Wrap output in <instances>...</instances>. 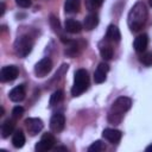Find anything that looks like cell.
<instances>
[{
  "label": "cell",
  "instance_id": "cell-1",
  "mask_svg": "<svg viewBox=\"0 0 152 152\" xmlns=\"http://www.w3.org/2000/svg\"><path fill=\"white\" fill-rule=\"evenodd\" d=\"M147 19V10L144 2H137L129 11L128 18H127V24L131 31H138L142 27Z\"/></svg>",
  "mask_w": 152,
  "mask_h": 152
},
{
  "label": "cell",
  "instance_id": "cell-2",
  "mask_svg": "<svg viewBox=\"0 0 152 152\" xmlns=\"http://www.w3.org/2000/svg\"><path fill=\"white\" fill-rule=\"evenodd\" d=\"M131 106H132V100L129 97H126V96L118 97L109 110L108 120L113 124H119L122 119L124 113H126L131 108Z\"/></svg>",
  "mask_w": 152,
  "mask_h": 152
},
{
  "label": "cell",
  "instance_id": "cell-3",
  "mask_svg": "<svg viewBox=\"0 0 152 152\" xmlns=\"http://www.w3.org/2000/svg\"><path fill=\"white\" fill-rule=\"evenodd\" d=\"M88 86H89V76L87 70L84 69L76 70L74 75V86L71 88V95L80 96L83 91L87 90Z\"/></svg>",
  "mask_w": 152,
  "mask_h": 152
},
{
  "label": "cell",
  "instance_id": "cell-4",
  "mask_svg": "<svg viewBox=\"0 0 152 152\" xmlns=\"http://www.w3.org/2000/svg\"><path fill=\"white\" fill-rule=\"evenodd\" d=\"M32 48H33V40L27 34L18 37L14 43V50L19 57H26L31 52Z\"/></svg>",
  "mask_w": 152,
  "mask_h": 152
},
{
  "label": "cell",
  "instance_id": "cell-5",
  "mask_svg": "<svg viewBox=\"0 0 152 152\" xmlns=\"http://www.w3.org/2000/svg\"><path fill=\"white\" fill-rule=\"evenodd\" d=\"M52 69V62L49 57H44L42 58L34 66V74L38 77H44L46 76Z\"/></svg>",
  "mask_w": 152,
  "mask_h": 152
},
{
  "label": "cell",
  "instance_id": "cell-6",
  "mask_svg": "<svg viewBox=\"0 0 152 152\" xmlns=\"http://www.w3.org/2000/svg\"><path fill=\"white\" fill-rule=\"evenodd\" d=\"M25 126H26L27 132L30 133V135H36L43 129L44 124L38 118H28V119L25 120Z\"/></svg>",
  "mask_w": 152,
  "mask_h": 152
},
{
  "label": "cell",
  "instance_id": "cell-7",
  "mask_svg": "<svg viewBox=\"0 0 152 152\" xmlns=\"http://www.w3.org/2000/svg\"><path fill=\"white\" fill-rule=\"evenodd\" d=\"M19 75V70L15 65H7V66H4L0 71V80L2 82H10V81H13L18 77Z\"/></svg>",
  "mask_w": 152,
  "mask_h": 152
},
{
  "label": "cell",
  "instance_id": "cell-8",
  "mask_svg": "<svg viewBox=\"0 0 152 152\" xmlns=\"http://www.w3.org/2000/svg\"><path fill=\"white\" fill-rule=\"evenodd\" d=\"M55 145V138L52 134L50 133H45L43 134L42 139L39 140V142L36 145V151L38 152H44L48 150H51Z\"/></svg>",
  "mask_w": 152,
  "mask_h": 152
},
{
  "label": "cell",
  "instance_id": "cell-9",
  "mask_svg": "<svg viewBox=\"0 0 152 152\" xmlns=\"http://www.w3.org/2000/svg\"><path fill=\"white\" fill-rule=\"evenodd\" d=\"M64 125H65V118L62 113H56L51 116L50 119V128L52 132L55 133H58L61 131H63L64 128Z\"/></svg>",
  "mask_w": 152,
  "mask_h": 152
},
{
  "label": "cell",
  "instance_id": "cell-10",
  "mask_svg": "<svg viewBox=\"0 0 152 152\" xmlns=\"http://www.w3.org/2000/svg\"><path fill=\"white\" fill-rule=\"evenodd\" d=\"M102 137L108 140L109 142L112 144H116L120 141L121 137H122V133L118 129H114V128H106L103 132H102Z\"/></svg>",
  "mask_w": 152,
  "mask_h": 152
},
{
  "label": "cell",
  "instance_id": "cell-11",
  "mask_svg": "<svg viewBox=\"0 0 152 152\" xmlns=\"http://www.w3.org/2000/svg\"><path fill=\"white\" fill-rule=\"evenodd\" d=\"M109 70V66L106 64V63H100L97 69L95 70L94 72V81L95 83H102L106 81V77H107V72Z\"/></svg>",
  "mask_w": 152,
  "mask_h": 152
},
{
  "label": "cell",
  "instance_id": "cell-12",
  "mask_svg": "<svg viewBox=\"0 0 152 152\" xmlns=\"http://www.w3.org/2000/svg\"><path fill=\"white\" fill-rule=\"evenodd\" d=\"M8 96L11 99V101H13V102H20V101H23L24 97H25V87L23 84L14 87L10 91Z\"/></svg>",
  "mask_w": 152,
  "mask_h": 152
},
{
  "label": "cell",
  "instance_id": "cell-13",
  "mask_svg": "<svg viewBox=\"0 0 152 152\" xmlns=\"http://www.w3.org/2000/svg\"><path fill=\"white\" fill-rule=\"evenodd\" d=\"M64 27L69 33H80L83 28V25L75 19H65Z\"/></svg>",
  "mask_w": 152,
  "mask_h": 152
},
{
  "label": "cell",
  "instance_id": "cell-14",
  "mask_svg": "<svg viewBox=\"0 0 152 152\" xmlns=\"http://www.w3.org/2000/svg\"><path fill=\"white\" fill-rule=\"evenodd\" d=\"M147 44H148V38H147V34L142 33V34H139L135 39H134V43H133V46L137 52H144L147 48Z\"/></svg>",
  "mask_w": 152,
  "mask_h": 152
},
{
  "label": "cell",
  "instance_id": "cell-15",
  "mask_svg": "<svg viewBox=\"0 0 152 152\" xmlns=\"http://www.w3.org/2000/svg\"><path fill=\"white\" fill-rule=\"evenodd\" d=\"M99 24V17L95 13H90L88 14L84 20H83V28H86L87 31H91L93 28H95Z\"/></svg>",
  "mask_w": 152,
  "mask_h": 152
},
{
  "label": "cell",
  "instance_id": "cell-16",
  "mask_svg": "<svg viewBox=\"0 0 152 152\" xmlns=\"http://www.w3.org/2000/svg\"><path fill=\"white\" fill-rule=\"evenodd\" d=\"M14 126L15 122L13 119H7L6 121H4V124L1 125V137L2 138L10 137V134H12L14 131Z\"/></svg>",
  "mask_w": 152,
  "mask_h": 152
},
{
  "label": "cell",
  "instance_id": "cell-17",
  "mask_svg": "<svg viewBox=\"0 0 152 152\" xmlns=\"http://www.w3.org/2000/svg\"><path fill=\"white\" fill-rule=\"evenodd\" d=\"M106 37H107V39H109L112 42H119L121 39V33L115 25H109L107 28Z\"/></svg>",
  "mask_w": 152,
  "mask_h": 152
},
{
  "label": "cell",
  "instance_id": "cell-18",
  "mask_svg": "<svg viewBox=\"0 0 152 152\" xmlns=\"http://www.w3.org/2000/svg\"><path fill=\"white\" fill-rule=\"evenodd\" d=\"M12 144L15 148H21L25 144V135L23 133V131L18 129L13 133V137H12Z\"/></svg>",
  "mask_w": 152,
  "mask_h": 152
},
{
  "label": "cell",
  "instance_id": "cell-19",
  "mask_svg": "<svg viewBox=\"0 0 152 152\" xmlns=\"http://www.w3.org/2000/svg\"><path fill=\"white\" fill-rule=\"evenodd\" d=\"M78 10H80L78 0H65V2H64L65 13H76Z\"/></svg>",
  "mask_w": 152,
  "mask_h": 152
},
{
  "label": "cell",
  "instance_id": "cell-20",
  "mask_svg": "<svg viewBox=\"0 0 152 152\" xmlns=\"http://www.w3.org/2000/svg\"><path fill=\"white\" fill-rule=\"evenodd\" d=\"M62 100H63V91H62V90H56V91H53L52 95L50 96V102H49V104L52 107V106L59 103Z\"/></svg>",
  "mask_w": 152,
  "mask_h": 152
},
{
  "label": "cell",
  "instance_id": "cell-21",
  "mask_svg": "<svg viewBox=\"0 0 152 152\" xmlns=\"http://www.w3.org/2000/svg\"><path fill=\"white\" fill-rule=\"evenodd\" d=\"M100 53H101V57L106 61L110 59L113 57V49L109 46V45H104V46H101L100 48Z\"/></svg>",
  "mask_w": 152,
  "mask_h": 152
},
{
  "label": "cell",
  "instance_id": "cell-22",
  "mask_svg": "<svg viewBox=\"0 0 152 152\" xmlns=\"http://www.w3.org/2000/svg\"><path fill=\"white\" fill-rule=\"evenodd\" d=\"M104 148H106V146L103 145V142L100 141V140H97V141L93 142V144L88 147V151H89V152H101V151H103Z\"/></svg>",
  "mask_w": 152,
  "mask_h": 152
},
{
  "label": "cell",
  "instance_id": "cell-23",
  "mask_svg": "<svg viewBox=\"0 0 152 152\" xmlns=\"http://www.w3.org/2000/svg\"><path fill=\"white\" fill-rule=\"evenodd\" d=\"M102 1L103 0H86V7L88 11L96 10L102 5Z\"/></svg>",
  "mask_w": 152,
  "mask_h": 152
},
{
  "label": "cell",
  "instance_id": "cell-24",
  "mask_svg": "<svg viewBox=\"0 0 152 152\" xmlns=\"http://www.w3.org/2000/svg\"><path fill=\"white\" fill-rule=\"evenodd\" d=\"M140 62L145 65H151L152 64V53L151 52H144L141 56H140Z\"/></svg>",
  "mask_w": 152,
  "mask_h": 152
},
{
  "label": "cell",
  "instance_id": "cell-25",
  "mask_svg": "<svg viewBox=\"0 0 152 152\" xmlns=\"http://www.w3.org/2000/svg\"><path fill=\"white\" fill-rule=\"evenodd\" d=\"M50 25H51V27L53 28L55 32H61V24L58 21V18H56L55 15L50 17Z\"/></svg>",
  "mask_w": 152,
  "mask_h": 152
},
{
  "label": "cell",
  "instance_id": "cell-26",
  "mask_svg": "<svg viewBox=\"0 0 152 152\" xmlns=\"http://www.w3.org/2000/svg\"><path fill=\"white\" fill-rule=\"evenodd\" d=\"M23 114H24V108L20 107V106L14 107L13 110H12V116H13V119H19Z\"/></svg>",
  "mask_w": 152,
  "mask_h": 152
},
{
  "label": "cell",
  "instance_id": "cell-27",
  "mask_svg": "<svg viewBox=\"0 0 152 152\" xmlns=\"http://www.w3.org/2000/svg\"><path fill=\"white\" fill-rule=\"evenodd\" d=\"M15 4H17L19 7L27 8V7L31 6V0H15Z\"/></svg>",
  "mask_w": 152,
  "mask_h": 152
},
{
  "label": "cell",
  "instance_id": "cell-28",
  "mask_svg": "<svg viewBox=\"0 0 152 152\" xmlns=\"http://www.w3.org/2000/svg\"><path fill=\"white\" fill-rule=\"evenodd\" d=\"M4 13H5V4L1 2V5H0V15H4Z\"/></svg>",
  "mask_w": 152,
  "mask_h": 152
},
{
  "label": "cell",
  "instance_id": "cell-29",
  "mask_svg": "<svg viewBox=\"0 0 152 152\" xmlns=\"http://www.w3.org/2000/svg\"><path fill=\"white\" fill-rule=\"evenodd\" d=\"M55 151H66V147H56Z\"/></svg>",
  "mask_w": 152,
  "mask_h": 152
},
{
  "label": "cell",
  "instance_id": "cell-30",
  "mask_svg": "<svg viewBox=\"0 0 152 152\" xmlns=\"http://www.w3.org/2000/svg\"><path fill=\"white\" fill-rule=\"evenodd\" d=\"M146 152H152V145H150V146L146 147Z\"/></svg>",
  "mask_w": 152,
  "mask_h": 152
},
{
  "label": "cell",
  "instance_id": "cell-31",
  "mask_svg": "<svg viewBox=\"0 0 152 152\" xmlns=\"http://www.w3.org/2000/svg\"><path fill=\"white\" fill-rule=\"evenodd\" d=\"M148 4H150V6H152V0H148Z\"/></svg>",
  "mask_w": 152,
  "mask_h": 152
}]
</instances>
